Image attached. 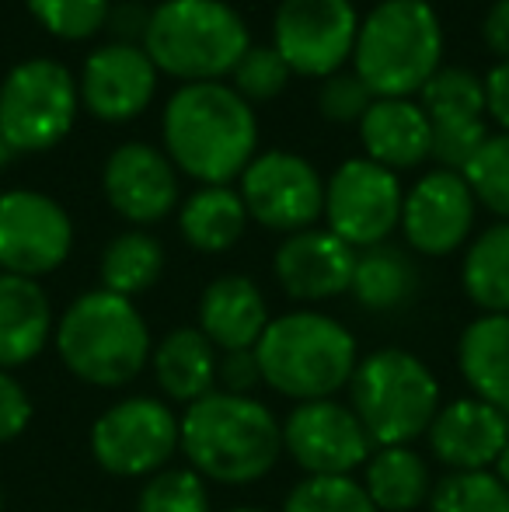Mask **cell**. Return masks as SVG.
Masks as SVG:
<instances>
[{
	"label": "cell",
	"instance_id": "1",
	"mask_svg": "<svg viewBox=\"0 0 509 512\" xmlns=\"http://www.w3.org/2000/svg\"><path fill=\"white\" fill-rule=\"evenodd\" d=\"M164 154L203 185H231L255 161V108L224 81L182 84L161 115Z\"/></svg>",
	"mask_w": 509,
	"mask_h": 512
},
{
	"label": "cell",
	"instance_id": "2",
	"mask_svg": "<svg viewBox=\"0 0 509 512\" xmlns=\"http://www.w3.org/2000/svg\"><path fill=\"white\" fill-rule=\"evenodd\" d=\"M178 450L203 481L255 485L283 457V422L265 401L213 391L185 408Z\"/></svg>",
	"mask_w": 509,
	"mask_h": 512
},
{
	"label": "cell",
	"instance_id": "3",
	"mask_svg": "<svg viewBox=\"0 0 509 512\" xmlns=\"http://www.w3.org/2000/svg\"><path fill=\"white\" fill-rule=\"evenodd\" d=\"M255 356L262 384L297 405L335 398L360 366L353 331L321 310H286L272 317Z\"/></svg>",
	"mask_w": 509,
	"mask_h": 512
},
{
	"label": "cell",
	"instance_id": "4",
	"mask_svg": "<svg viewBox=\"0 0 509 512\" xmlns=\"http://www.w3.org/2000/svg\"><path fill=\"white\" fill-rule=\"evenodd\" d=\"M60 363L91 387H126L150 363V328L133 300L109 290L81 293L60 314L53 331Z\"/></svg>",
	"mask_w": 509,
	"mask_h": 512
},
{
	"label": "cell",
	"instance_id": "5",
	"mask_svg": "<svg viewBox=\"0 0 509 512\" xmlns=\"http://www.w3.org/2000/svg\"><path fill=\"white\" fill-rule=\"evenodd\" d=\"M443 25L426 0H381L353 49V74L374 98H412L443 67Z\"/></svg>",
	"mask_w": 509,
	"mask_h": 512
},
{
	"label": "cell",
	"instance_id": "6",
	"mask_svg": "<svg viewBox=\"0 0 509 512\" xmlns=\"http://www.w3.org/2000/svg\"><path fill=\"white\" fill-rule=\"evenodd\" d=\"M143 49L157 74L182 84H210L234 74L252 49L248 25L224 0H161L150 11Z\"/></svg>",
	"mask_w": 509,
	"mask_h": 512
},
{
	"label": "cell",
	"instance_id": "7",
	"mask_svg": "<svg viewBox=\"0 0 509 512\" xmlns=\"http://www.w3.org/2000/svg\"><path fill=\"white\" fill-rule=\"evenodd\" d=\"M440 380L408 349H377L349 380V408L377 446H412L443 408Z\"/></svg>",
	"mask_w": 509,
	"mask_h": 512
},
{
	"label": "cell",
	"instance_id": "8",
	"mask_svg": "<svg viewBox=\"0 0 509 512\" xmlns=\"http://www.w3.org/2000/svg\"><path fill=\"white\" fill-rule=\"evenodd\" d=\"M81 91L63 63L35 56L0 84V140L11 154H42L74 129Z\"/></svg>",
	"mask_w": 509,
	"mask_h": 512
},
{
	"label": "cell",
	"instance_id": "9",
	"mask_svg": "<svg viewBox=\"0 0 509 512\" xmlns=\"http://www.w3.org/2000/svg\"><path fill=\"white\" fill-rule=\"evenodd\" d=\"M182 418L164 398L133 394L109 405L91 425V457L112 478H154L171 464Z\"/></svg>",
	"mask_w": 509,
	"mask_h": 512
},
{
	"label": "cell",
	"instance_id": "10",
	"mask_svg": "<svg viewBox=\"0 0 509 512\" xmlns=\"http://www.w3.org/2000/svg\"><path fill=\"white\" fill-rule=\"evenodd\" d=\"M360 14L353 0H279L272 18V49L290 74L332 77L353 60Z\"/></svg>",
	"mask_w": 509,
	"mask_h": 512
},
{
	"label": "cell",
	"instance_id": "11",
	"mask_svg": "<svg viewBox=\"0 0 509 512\" xmlns=\"http://www.w3.org/2000/svg\"><path fill=\"white\" fill-rule=\"evenodd\" d=\"M405 192L394 171L374 164L370 157H353L339 164L325 182V230H332L349 248L367 251L387 244V237L401 227Z\"/></svg>",
	"mask_w": 509,
	"mask_h": 512
},
{
	"label": "cell",
	"instance_id": "12",
	"mask_svg": "<svg viewBox=\"0 0 509 512\" xmlns=\"http://www.w3.org/2000/svg\"><path fill=\"white\" fill-rule=\"evenodd\" d=\"M238 192L248 220L286 237L311 230L314 220L325 213V182L311 161L290 150L255 154L241 175Z\"/></svg>",
	"mask_w": 509,
	"mask_h": 512
},
{
	"label": "cell",
	"instance_id": "13",
	"mask_svg": "<svg viewBox=\"0 0 509 512\" xmlns=\"http://www.w3.org/2000/svg\"><path fill=\"white\" fill-rule=\"evenodd\" d=\"M74 248L70 213L35 189L0 192V272L39 279L56 272Z\"/></svg>",
	"mask_w": 509,
	"mask_h": 512
},
{
	"label": "cell",
	"instance_id": "14",
	"mask_svg": "<svg viewBox=\"0 0 509 512\" xmlns=\"http://www.w3.org/2000/svg\"><path fill=\"white\" fill-rule=\"evenodd\" d=\"M283 450L307 478H353L374 453L356 411L335 398L293 405L283 418Z\"/></svg>",
	"mask_w": 509,
	"mask_h": 512
},
{
	"label": "cell",
	"instance_id": "15",
	"mask_svg": "<svg viewBox=\"0 0 509 512\" xmlns=\"http://www.w3.org/2000/svg\"><path fill=\"white\" fill-rule=\"evenodd\" d=\"M422 112L433 126V161L447 171L461 175L471 157L485 147L489 126H485V84L468 67H440L429 84L419 91Z\"/></svg>",
	"mask_w": 509,
	"mask_h": 512
},
{
	"label": "cell",
	"instance_id": "16",
	"mask_svg": "<svg viewBox=\"0 0 509 512\" xmlns=\"http://www.w3.org/2000/svg\"><path fill=\"white\" fill-rule=\"evenodd\" d=\"M478 199L464 175L436 168L422 175L401 203V234L426 258L454 255L475 230Z\"/></svg>",
	"mask_w": 509,
	"mask_h": 512
},
{
	"label": "cell",
	"instance_id": "17",
	"mask_svg": "<svg viewBox=\"0 0 509 512\" xmlns=\"http://www.w3.org/2000/svg\"><path fill=\"white\" fill-rule=\"evenodd\" d=\"M102 192L123 220L150 227L171 216L178 203V168L150 143H123L105 161Z\"/></svg>",
	"mask_w": 509,
	"mask_h": 512
},
{
	"label": "cell",
	"instance_id": "18",
	"mask_svg": "<svg viewBox=\"0 0 509 512\" xmlns=\"http://www.w3.org/2000/svg\"><path fill=\"white\" fill-rule=\"evenodd\" d=\"M81 105L102 122H129L154 102L157 67L143 46L133 42H109L84 60Z\"/></svg>",
	"mask_w": 509,
	"mask_h": 512
},
{
	"label": "cell",
	"instance_id": "19",
	"mask_svg": "<svg viewBox=\"0 0 509 512\" xmlns=\"http://www.w3.org/2000/svg\"><path fill=\"white\" fill-rule=\"evenodd\" d=\"M356 269V248L332 234L325 227H311L290 234L276 248L272 272H276L279 290L300 304L314 300H332L339 293H349Z\"/></svg>",
	"mask_w": 509,
	"mask_h": 512
},
{
	"label": "cell",
	"instance_id": "20",
	"mask_svg": "<svg viewBox=\"0 0 509 512\" xmlns=\"http://www.w3.org/2000/svg\"><path fill=\"white\" fill-rule=\"evenodd\" d=\"M426 443L447 471H492L509 443V415L478 398H457L436 411Z\"/></svg>",
	"mask_w": 509,
	"mask_h": 512
},
{
	"label": "cell",
	"instance_id": "21",
	"mask_svg": "<svg viewBox=\"0 0 509 512\" xmlns=\"http://www.w3.org/2000/svg\"><path fill=\"white\" fill-rule=\"evenodd\" d=\"M360 140L370 161L394 175L419 168L433 154L429 115L412 98H374V105L360 119Z\"/></svg>",
	"mask_w": 509,
	"mask_h": 512
},
{
	"label": "cell",
	"instance_id": "22",
	"mask_svg": "<svg viewBox=\"0 0 509 512\" xmlns=\"http://www.w3.org/2000/svg\"><path fill=\"white\" fill-rule=\"evenodd\" d=\"M196 328L217 345V352L255 349L269 328V307L248 276H217L199 297Z\"/></svg>",
	"mask_w": 509,
	"mask_h": 512
},
{
	"label": "cell",
	"instance_id": "23",
	"mask_svg": "<svg viewBox=\"0 0 509 512\" xmlns=\"http://www.w3.org/2000/svg\"><path fill=\"white\" fill-rule=\"evenodd\" d=\"M56 317L39 279L0 272V370L32 363L53 342Z\"/></svg>",
	"mask_w": 509,
	"mask_h": 512
},
{
	"label": "cell",
	"instance_id": "24",
	"mask_svg": "<svg viewBox=\"0 0 509 512\" xmlns=\"http://www.w3.org/2000/svg\"><path fill=\"white\" fill-rule=\"evenodd\" d=\"M220 352L199 328H175L154 345L150 366L168 405H196L199 398L217 391Z\"/></svg>",
	"mask_w": 509,
	"mask_h": 512
},
{
	"label": "cell",
	"instance_id": "25",
	"mask_svg": "<svg viewBox=\"0 0 509 512\" xmlns=\"http://www.w3.org/2000/svg\"><path fill=\"white\" fill-rule=\"evenodd\" d=\"M457 370L471 398L509 415V314H482L461 331Z\"/></svg>",
	"mask_w": 509,
	"mask_h": 512
},
{
	"label": "cell",
	"instance_id": "26",
	"mask_svg": "<svg viewBox=\"0 0 509 512\" xmlns=\"http://www.w3.org/2000/svg\"><path fill=\"white\" fill-rule=\"evenodd\" d=\"M360 481L377 512H415L433 492L429 464L415 446H377Z\"/></svg>",
	"mask_w": 509,
	"mask_h": 512
},
{
	"label": "cell",
	"instance_id": "27",
	"mask_svg": "<svg viewBox=\"0 0 509 512\" xmlns=\"http://www.w3.org/2000/svg\"><path fill=\"white\" fill-rule=\"evenodd\" d=\"M245 227L248 209L241 203V192H234L231 185H203L178 209V230H182L185 244L203 255L231 251L241 241Z\"/></svg>",
	"mask_w": 509,
	"mask_h": 512
},
{
	"label": "cell",
	"instance_id": "28",
	"mask_svg": "<svg viewBox=\"0 0 509 512\" xmlns=\"http://www.w3.org/2000/svg\"><path fill=\"white\" fill-rule=\"evenodd\" d=\"M419 290V276H415L412 258L401 248L391 244H377V248L356 251V269L349 293L363 310H401Z\"/></svg>",
	"mask_w": 509,
	"mask_h": 512
},
{
	"label": "cell",
	"instance_id": "29",
	"mask_svg": "<svg viewBox=\"0 0 509 512\" xmlns=\"http://www.w3.org/2000/svg\"><path fill=\"white\" fill-rule=\"evenodd\" d=\"M461 286L485 314H509V223L499 220L464 251Z\"/></svg>",
	"mask_w": 509,
	"mask_h": 512
},
{
	"label": "cell",
	"instance_id": "30",
	"mask_svg": "<svg viewBox=\"0 0 509 512\" xmlns=\"http://www.w3.org/2000/svg\"><path fill=\"white\" fill-rule=\"evenodd\" d=\"M161 272H164V248L147 230H126V234L112 237L102 251V265H98L102 290L119 293L126 300L147 293L161 279Z\"/></svg>",
	"mask_w": 509,
	"mask_h": 512
},
{
	"label": "cell",
	"instance_id": "31",
	"mask_svg": "<svg viewBox=\"0 0 509 512\" xmlns=\"http://www.w3.org/2000/svg\"><path fill=\"white\" fill-rule=\"evenodd\" d=\"M429 512H509V488L492 471H447L429 492Z\"/></svg>",
	"mask_w": 509,
	"mask_h": 512
},
{
	"label": "cell",
	"instance_id": "32",
	"mask_svg": "<svg viewBox=\"0 0 509 512\" xmlns=\"http://www.w3.org/2000/svg\"><path fill=\"white\" fill-rule=\"evenodd\" d=\"M461 175L478 203L509 223V133L489 136Z\"/></svg>",
	"mask_w": 509,
	"mask_h": 512
},
{
	"label": "cell",
	"instance_id": "33",
	"mask_svg": "<svg viewBox=\"0 0 509 512\" xmlns=\"http://www.w3.org/2000/svg\"><path fill=\"white\" fill-rule=\"evenodd\" d=\"M136 512H210V492L192 467H164L140 488Z\"/></svg>",
	"mask_w": 509,
	"mask_h": 512
},
{
	"label": "cell",
	"instance_id": "34",
	"mask_svg": "<svg viewBox=\"0 0 509 512\" xmlns=\"http://www.w3.org/2000/svg\"><path fill=\"white\" fill-rule=\"evenodd\" d=\"M28 11L49 35L81 42L109 25L112 0H28Z\"/></svg>",
	"mask_w": 509,
	"mask_h": 512
},
{
	"label": "cell",
	"instance_id": "35",
	"mask_svg": "<svg viewBox=\"0 0 509 512\" xmlns=\"http://www.w3.org/2000/svg\"><path fill=\"white\" fill-rule=\"evenodd\" d=\"M283 512H377L360 478H304L290 488Z\"/></svg>",
	"mask_w": 509,
	"mask_h": 512
},
{
	"label": "cell",
	"instance_id": "36",
	"mask_svg": "<svg viewBox=\"0 0 509 512\" xmlns=\"http://www.w3.org/2000/svg\"><path fill=\"white\" fill-rule=\"evenodd\" d=\"M234 91L245 98L248 105L255 102H272L286 91L290 84V67L283 63V56L272 46H252L234 67Z\"/></svg>",
	"mask_w": 509,
	"mask_h": 512
},
{
	"label": "cell",
	"instance_id": "37",
	"mask_svg": "<svg viewBox=\"0 0 509 512\" xmlns=\"http://www.w3.org/2000/svg\"><path fill=\"white\" fill-rule=\"evenodd\" d=\"M370 105H374V95L353 70H339L321 81L318 108L328 122H360Z\"/></svg>",
	"mask_w": 509,
	"mask_h": 512
},
{
	"label": "cell",
	"instance_id": "38",
	"mask_svg": "<svg viewBox=\"0 0 509 512\" xmlns=\"http://www.w3.org/2000/svg\"><path fill=\"white\" fill-rule=\"evenodd\" d=\"M32 398L14 373L0 370V443H11L32 422Z\"/></svg>",
	"mask_w": 509,
	"mask_h": 512
},
{
	"label": "cell",
	"instance_id": "39",
	"mask_svg": "<svg viewBox=\"0 0 509 512\" xmlns=\"http://www.w3.org/2000/svg\"><path fill=\"white\" fill-rule=\"evenodd\" d=\"M258 384H262V370H258L255 349L220 352V363H217V391L238 394V398H252Z\"/></svg>",
	"mask_w": 509,
	"mask_h": 512
},
{
	"label": "cell",
	"instance_id": "40",
	"mask_svg": "<svg viewBox=\"0 0 509 512\" xmlns=\"http://www.w3.org/2000/svg\"><path fill=\"white\" fill-rule=\"evenodd\" d=\"M485 84V112L492 115L503 133H509V60L506 63H496L489 74L482 77Z\"/></svg>",
	"mask_w": 509,
	"mask_h": 512
},
{
	"label": "cell",
	"instance_id": "41",
	"mask_svg": "<svg viewBox=\"0 0 509 512\" xmlns=\"http://www.w3.org/2000/svg\"><path fill=\"white\" fill-rule=\"evenodd\" d=\"M482 39L489 53L499 56V63L509 60V0H496L482 21Z\"/></svg>",
	"mask_w": 509,
	"mask_h": 512
},
{
	"label": "cell",
	"instance_id": "42",
	"mask_svg": "<svg viewBox=\"0 0 509 512\" xmlns=\"http://www.w3.org/2000/svg\"><path fill=\"white\" fill-rule=\"evenodd\" d=\"M147 18H150V11H143V7L119 4V7H112V14H109V28L116 32V42H133V46H140L143 32H147Z\"/></svg>",
	"mask_w": 509,
	"mask_h": 512
},
{
	"label": "cell",
	"instance_id": "43",
	"mask_svg": "<svg viewBox=\"0 0 509 512\" xmlns=\"http://www.w3.org/2000/svg\"><path fill=\"white\" fill-rule=\"evenodd\" d=\"M492 474H496V478L509 488V443L503 446V453L496 457V464H492Z\"/></svg>",
	"mask_w": 509,
	"mask_h": 512
},
{
	"label": "cell",
	"instance_id": "44",
	"mask_svg": "<svg viewBox=\"0 0 509 512\" xmlns=\"http://www.w3.org/2000/svg\"><path fill=\"white\" fill-rule=\"evenodd\" d=\"M7 164H11V150H7V147H4V140H0V178H4Z\"/></svg>",
	"mask_w": 509,
	"mask_h": 512
},
{
	"label": "cell",
	"instance_id": "45",
	"mask_svg": "<svg viewBox=\"0 0 509 512\" xmlns=\"http://www.w3.org/2000/svg\"><path fill=\"white\" fill-rule=\"evenodd\" d=\"M227 512H265V509H255V506H241V509H227Z\"/></svg>",
	"mask_w": 509,
	"mask_h": 512
},
{
	"label": "cell",
	"instance_id": "46",
	"mask_svg": "<svg viewBox=\"0 0 509 512\" xmlns=\"http://www.w3.org/2000/svg\"><path fill=\"white\" fill-rule=\"evenodd\" d=\"M0 512H4V492H0Z\"/></svg>",
	"mask_w": 509,
	"mask_h": 512
}]
</instances>
